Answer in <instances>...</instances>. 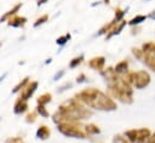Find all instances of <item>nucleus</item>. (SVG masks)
I'll list each match as a JSON object with an SVG mask.
<instances>
[{
    "instance_id": "c756f323",
    "label": "nucleus",
    "mask_w": 155,
    "mask_h": 143,
    "mask_svg": "<svg viewBox=\"0 0 155 143\" xmlns=\"http://www.w3.org/2000/svg\"><path fill=\"white\" fill-rule=\"evenodd\" d=\"M150 16H152V18H154V19H155V11L152 13V15H150Z\"/></svg>"
},
{
    "instance_id": "6ab92c4d",
    "label": "nucleus",
    "mask_w": 155,
    "mask_h": 143,
    "mask_svg": "<svg viewBox=\"0 0 155 143\" xmlns=\"http://www.w3.org/2000/svg\"><path fill=\"white\" fill-rule=\"evenodd\" d=\"M35 120H36V113L35 112H31L27 115V119H25L27 123H35Z\"/></svg>"
},
{
    "instance_id": "9d476101",
    "label": "nucleus",
    "mask_w": 155,
    "mask_h": 143,
    "mask_svg": "<svg viewBox=\"0 0 155 143\" xmlns=\"http://www.w3.org/2000/svg\"><path fill=\"white\" fill-rule=\"evenodd\" d=\"M144 63H146L153 71H155V57L152 55V53L144 52Z\"/></svg>"
},
{
    "instance_id": "dca6fc26",
    "label": "nucleus",
    "mask_w": 155,
    "mask_h": 143,
    "mask_svg": "<svg viewBox=\"0 0 155 143\" xmlns=\"http://www.w3.org/2000/svg\"><path fill=\"white\" fill-rule=\"evenodd\" d=\"M143 49H144V52H147V53H153L155 55V45L154 43H147V45H144L143 46Z\"/></svg>"
},
{
    "instance_id": "f03ea898",
    "label": "nucleus",
    "mask_w": 155,
    "mask_h": 143,
    "mask_svg": "<svg viewBox=\"0 0 155 143\" xmlns=\"http://www.w3.org/2000/svg\"><path fill=\"white\" fill-rule=\"evenodd\" d=\"M58 130L66 137H72V138H81L84 140L87 138V135L84 132V130H82V128L77 124V121L75 123H61L58 124Z\"/></svg>"
},
{
    "instance_id": "20e7f679",
    "label": "nucleus",
    "mask_w": 155,
    "mask_h": 143,
    "mask_svg": "<svg viewBox=\"0 0 155 143\" xmlns=\"http://www.w3.org/2000/svg\"><path fill=\"white\" fill-rule=\"evenodd\" d=\"M27 109H28V104H27V101L19 98V99L16 101L15 106H13V112H15L16 114H22V113H24Z\"/></svg>"
},
{
    "instance_id": "412c9836",
    "label": "nucleus",
    "mask_w": 155,
    "mask_h": 143,
    "mask_svg": "<svg viewBox=\"0 0 155 143\" xmlns=\"http://www.w3.org/2000/svg\"><path fill=\"white\" fill-rule=\"evenodd\" d=\"M144 19H146L144 16H137L136 18H134L132 21H130V24H138V23H141V22L144 21Z\"/></svg>"
},
{
    "instance_id": "f257e3e1",
    "label": "nucleus",
    "mask_w": 155,
    "mask_h": 143,
    "mask_svg": "<svg viewBox=\"0 0 155 143\" xmlns=\"http://www.w3.org/2000/svg\"><path fill=\"white\" fill-rule=\"evenodd\" d=\"M76 99L79 102H83V104L88 105L89 107L96 108V109L113 111L117 108L116 102L112 99H110L104 93H101L94 88L85 89V90L81 91L79 94L76 95Z\"/></svg>"
},
{
    "instance_id": "2f4dec72",
    "label": "nucleus",
    "mask_w": 155,
    "mask_h": 143,
    "mask_svg": "<svg viewBox=\"0 0 155 143\" xmlns=\"http://www.w3.org/2000/svg\"><path fill=\"white\" fill-rule=\"evenodd\" d=\"M21 143H23V142H21Z\"/></svg>"
},
{
    "instance_id": "a211bd4d",
    "label": "nucleus",
    "mask_w": 155,
    "mask_h": 143,
    "mask_svg": "<svg viewBox=\"0 0 155 143\" xmlns=\"http://www.w3.org/2000/svg\"><path fill=\"white\" fill-rule=\"evenodd\" d=\"M125 23H126V22H124V21H123V22H121V23H120V24H119V25H118L117 28H114V29H113V32H112V33H111L110 35L107 36V37H111L112 35H116V34H118V33H119V32H120V30H121V29L124 28Z\"/></svg>"
},
{
    "instance_id": "9b49d317",
    "label": "nucleus",
    "mask_w": 155,
    "mask_h": 143,
    "mask_svg": "<svg viewBox=\"0 0 155 143\" xmlns=\"http://www.w3.org/2000/svg\"><path fill=\"white\" fill-rule=\"evenodd\" d=\"M51 101H52V94H49V93H45V94H42L39 99H38V105H40V106H45V105H47V104L51 102Z\"/></svg>"
},
{
    "instance_id": "1a4fd4ad",
    "label": "nucleus",
    "mask_w": 155,
    "mask_h": 143,
    "mask_svg": "<svg viewBox=\"0 0 155 143\" xmlns=\"http://www.w3.org/2000/svg\"><path fill=\"white\" fill-rule=\"evenodd\" d=\"M27 19L24 17H13L8 21V25H12V27H23L25 24Z\"/></svg>"
},
{
    "instance_id": "bb28decb",
    "label": "nucleus",
    "mask_w": 155,
    "mask_h": 143,
    "mask_svg": "<svg viewBox=\"0 0 155 143\" xmlns=\"http://www.w3.org/2000/svg\"><path fill=\"white\" fill-rule=\"evenodd\" d=\"M63 75H64V71H61L60 73H57V75H55V77H54V79L57 81V79H58V77H61Z\"/></svg>"
},
{
    "instance_id": "7c9ffc66",
    "label": "nucleus",
    "mask_w": 155,
    "mask_h": 143,
    "mask_svg": "<svg viewBox=\"0 0 155 143\" xmlns=\"http://www.w3.org/2000/svg\"><path fill=\"white\" fill-rule=\"evenodd\" d=\"M105 1H106V2H108V0H105Z\"/></svg>"
},
{
    "instance_id": "c85d7f7f",
    "label": "nucleus",
    "mask_w": 155,
    "mask_h": 143,
    "mask_svg": "<svg viewBox=\"0 0 155 143\" xmlns=\"http://www.w3.org/2000/svg\"><path fill=\"white\" fill-rule=\"evenodd\" d=\"M150 141H152L153 143H155V134L153 135V137H150Z\"/></svg>"
},
{
    "instance_id": "f8f14e48",
    "label": "nucleus",
    "mask_w": 155,
    "mask_h": 143,
    "mask_svg": "<svg viewBox=\"0 0 155 143\" xmlns=\"http://www.w3.org/2000/svg\"><path fill=\"white\" fill-rule=\"evenodd\" d=\"M125 136H126V140L130 141V143H136V140H137V130H130V131L125 132Z\"/></svg>"
},
{
    "instance_id": "4be33fe9",
    "label": "nucleus",
    "mask_w": 155,
    "mask_h": 143,
    "mask_svg": "<svg viewBox=\"0 0 155 143\" xmlns=\"http://www.w3.org/2000/svg\"><path fill=\"white\" fill-rule=\"evenodd\" d=\"M69 38H70V34L63 36V37H59V38L57 40V43H58V45H64V43H66V41H69Z\"/></svg>"
},
{
    "instance_id": "ddd939ff",
    "label": "nucleus",
    "mask_w": 155,
    "mask_h": 143,
    "mask_svg": "<svg viewBox=\"0 0 155 143\" xmlns=\"http://www.w3.org/2000/svg\"><path fill=\"white\" fill-rule=\"evenodd\" d=\"M28 79H29V78L27 77V78H24L22 82H19V83L13 88V90H12V91H13V93H18L19 90H23V89L28 85Z\"/></svg>"
},
{
    "instance_id": "39448f33",
    "label": "nucleus",
    "mask_w": 155,
    "mask_h": 143,
    "mask_svg": "<svg viewBox=\"0 0 155 143\" xmlns=\"http://www.w3.org/2000/svg\"><path fill=\"white\" fill-rule=\"evenodd\" d=\"M49 136H51V129L48 126H46V125H41L38 129V131H36V137L40 138V140L45 141V140L49 138Z\"/></svg>"
},
{
    "instance_id": "6e6552de",
    "label": "nucleus",
    "mask_w": 155,
    "mask_h": 143,
    "mask_svg": "<svg viewBox=\"0 0 155 143\" xmlns=\"http://www.w3.org/2000/svg\"><path fill=\"white\" fill-rule=\"evenodd\" d=\"M84 132L87 136H93V135L100 134V129H99V126H96L94 124H88L84 126Z\"/></svg>"
},
{
    "instance_id": "2eb2a0df",
    "label": "nucleus",
    "mask_w": 155,
    "mask_h": 143,
    "mask_svg": "<svg viewBox=\"0 0 155 143\" xmlns=\"http://www.w3.org/2000/svg\"><path fill=\"white\" fill-rule=\"evenodd\" d=\"M36 112L39 113L41 117H43V118H47V117H49V113H48V111L46 109L45 106H38L36 107Z\"/></svg>"
},
{
    "instance_id": "7ed1b4c3",
    "label": "nucleus",
    "mask_w": 155,
    "mask_h": 143,
    "mask_svg": "<svg viewBox=\"0 0 155 143\" xmlns=\"http://www.w3.org/2000/svg\"><path fill=\"white\" fill-rule=\"evenodd\" d=\"M36 88H38V82H31L30 84H28L23 90H22V93H21V99H23V100H29L31 96H33V94L35 93V90H36Z\"/></svg>"
},
{
    "instance_id": "0eeeda50",
    "label": "nucleus",
    "mask_w": 155,
    "mask_h": 143,
    "mask_svg": "<svg viewBox=\"0 0 155 143\" xmlns=\"http://www.w3.org/2000/svg\"><path fill=\"white\" fill-rule=\"evenodd\" d=\"M105 64V58L104 57H99V58H94L89 62V66L95 69V70H101L102 66Z\"/></svg>"
},
{
    "instance_id": "f3484780",
    "label": "nucleus",
    "mask_w": 155,
    "mask_h": 143,
    "mask_svg": "<svg viewBox=\"0 0 155 143\" xmlns=\"http://www.w3.org/2000/svg\"><path fill=\"white\" fill-rule=\"evenodd\" d=\"M19 7H22V4H18V5H16V6L13 7V10L8 11V13H6V15H5V16H4V17H2V18H1L0 21H4V19H6V18H7V17H8L10 15H15V13H16V12H17V11L19 10Z\"/></svg>"
},
{
    "instance_id": "4468645a",
    "label": "nucleus",
    "mask_w": 155,
    "mask_h": 143,
    "mask_svg": "<svg viewBox=\"0 0 155 143\" xmlns=\"http://www.w3.org/2000/svg\"><path fill=\"white\" fill-rule=\"evenodd\" d=\"M126 70H127V63L126 62H121V63H119L116 66V70L114 71L117 73H121V72H125Z\"/></svg>"
},
{
    "instance_id": "cd10ccee",
    "label": "nucleus",
    "mask_w": 155,
    "mask_h": 143,
    "mask_svg": "<svg viewBox=\"0 0 155 143\" xmlns=\"http://www.w3.org/2000/svg\"><path fill=\"white\" fill-rule=\"evenodd\" d=\"M47 0H38V2H39V5H41V4H43V2H46Z\"/></svg>"
},
{
    "instance_id": "b1692460",
    "label": "nucleus",
    "mask_w": 155,
    "mask_h": 143,
    "mask_svg": "<svg viewBox=\"0 0 155 143\" xmlns=\"http://www.w3.org/2000/svg\"><path fill=\"white\" fill-rule=\"evenodd\" d=\"M114 143H129L126 137H121V136H116L114 138Z\"/></svg>"
},
{
    "instance_id": "5701e85b",
    "label": "nucleus",
    "mask_w": 155,
    "mask_h": 143,
    "mask_svg": "<svg viewBox=\"0 0 155 143\" xmlns=\"http://www.w3.org/2000/svg\"><path fill=\"white\" fill-rule=\"evenodd\" d=\"M22 142V138L21 137H10V138H7L6 141H5V143H21Z\"/></svg>"
},
{
    "instance_id": "423d86ee",
    "label": "nucleus",
    "mask_w": 155,
    "mask_h": 143,
    "mask_svg": "<svg viewBox=\"0 0 155 143\" xmlns=\"http://www.w3.org/2000/svg\"><path fill=\"white\" fill-rule=\"evenodd\" d=\"M150 138V131L148 129H141L137 130V140L136 143H146L147 140Z\"/></svg>"
},
{
    "instance_id": "393cba45",
    "label": "nucleus",
    "mask_w": 155,
    "mask_h": 143,
    "mask_svg": "<svg viewBox=\"0 0 155 143\" xmlns=\"http://www.w3.org/2000/svg\"><path fill=\"white\" fill-rule=\"evenodd\" d=\"M47 18H48V16H42L41 18H39L38 21H36V23L34 24L35 27H39V24H42V23H45L46 21H47Z\"/></svg>"
},
{
    "instance_id": "a878e982",
    "label": "nucleus",
    "mask_w": 155,
    "mask_h": 143,
    "mask_svg": "<svg viewBox=\"0 0 155 143\" xmlns=\"http://www.w3.org/2000/svg\"><path fill=\"white\" fill-rule=\"evenodd\" d=\"M83 81H84V75H81L79 77H77V82L81 83V82H83Z\"/></svg>"
},
{
    "instance_id": "aec40b11",
    "label": "nucleus",
    "mask_w": 155,
    "mask_h": 143,
    "mask_svg": "<svg viewBox=\"0 0 155 143\" xmlns=\"http://www.w3.org/2000/svg\"><path fill=\"white\" fill-rule=\"evenodd\" d=\"M82 59H83V57H82V55H81L79 58H75V59L70 63V68H72V69H74V68H76L77 65H79V64L82 63Z\"/></svg>"
}]
</instances>
